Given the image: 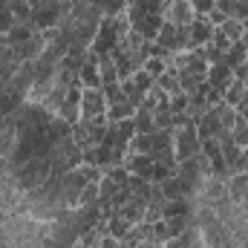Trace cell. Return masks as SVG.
Returning <instances> with one entry per match:
<instances>
[{
	"label": "cell",
	"mask_w": 248,
	"mask_h": 248,
	"mask_svg": "<svg viewBox=\"0 0 248 248\" xmlns=\"http://www.w3.org/2000/svg\"><path fill=\"white\" fill-rule=\"evenodd\" d=\"M107 176H113L119 185H124V182L130 179V170H127L124 165H116V168H110V170H107Z\"/></svg>",
	"instance_id": "74e56055"
},
{
	"label": "cell",
	"mask_w": 248,
	"mask_h": 248,
	"mask_svg": "<svg viewBox=\"0 0 248 248\" xmlns=\"http://www.w3.org/2000/svg\"><path fill=\"white\" fill-rule=\"evenodd\" d=\"M202 52H205V61H208V66H211V63H219V61H222V52H219L214 44H205V46H202Z\"/></svg>",
	"instance_id": "8d00e7d4"
},
{
	"label": "cell",
	"mask_w": 248,
	"mask_h": 248,
	"mask_svg": "<svg viewBox=\"0 0 248 248\" xmlns=\"http://www.w3.org/2000/svg\"><path fill=\"white\" fill-rule=\"evenodd\" d=\"M133 124H136V133H141V136H153V133H156L153 113H150V110H144V107H139V110H136V116H133Z\"/></svg>",
	"instance_id": "ffe728a7"
},
{
	"label": "cell",
	"mask_w": 248,
	"mask_h": 248,
	"mask_svg": "<svg viewBox=\"0 0 248 248\" xmlns=\"http://www.w3.org/2000/svg\"><path fill=\"white\" fill-rule=\"evenodd\" d=\"M98 248H122V243H119V237H113V234H104V237L98 240Z\"/></svg>",
	"instance_id": "ab89813d"
},
{
	"label": "cell",
	"mask_w": 248,
	"mask_h": 248,
	"mask_svg": "<svg viewBox=\"0 0 248 248\" xmlns=\"http://www.w3.org/2000/svg\"><path fill=\"white\" fill-rule=\"evenodd\" d=\"M93 3L104 12V17H116V15L127 12V0H93Z\"/></svg>",
	"instance_id": "cb8c5ba5"
},
{
	"label": "cell",
	"mask_w": 248,
	"mask_h": 248,
	"mask_svg": "<svg viewBox=\"0 0 248 248\" xmlns=\"http://www.w3.org/2000/svg\"><path fill=\"white\" fill-rule=\"evenodd\" d=\"M41 3H44V0H29V6H32V12H35V9H41Z\"/></svg>",
	"instance_id": "60d3db41"
},
{
	"label": "cell",
	"mask_w": 248,
	"mask_h": 248,
	"mask_svg": "<svg viewBox=\"0 0 248 248\" xmlns=\"http://www.w3.org/2000/svg\"><path fill=\"white\" fill-rule=\"evenodd\" d=\"M17 20H15V15H12V9H9V3H0V32L6 35L12 26H15Z\"/></svg>",
	"instance_id": "836d02e7"
},
{
	"label": "cell",
	"mask_w": 248,
	"mask_h": 248,
	"mask_svg": "<svg viewBox=\"0 0 248 248\" xmlns=\"http://www.w3.org/2000/svg\"><path fill=\"white\" fill-rule=\"evenodd\" d=\"M199 150H202V141L196 136V124H187V127H176L173 130V153H176V162L193 159Z\"/></svg>",
	"instance_id": "7a4b0ae2"
},
{
	"label": "cell",
	"mask_w": 248,
	"mask_h": 248,
	"mask_svg": "<svg viewBox=\"0 0 248 248\" xmlns=\"http://www.w3.org/2000/svg\"><path fill=\"white\" fill-rule=\"evenodd\" d=\"M159 187H162V193H165V199H168V202H173V199H185V190H182L179 176H170V179H165Z\"/></svg>",
	"instance_id": "7402d4cb"
},
{
	"label": "cell",
	"mask_w": 248,
	"mask_h": 248,
	"mask_svg": "<svg viewBox=\"0 0 248 248\" xmlns=\"http://www.w3.org/2000/svg\"><path fill=\"white\" fill-rule=\"evenodd\" d=\"M231 136H234V141H237L240 147H248V122L240 116V113H237V124H234Z\"/></svg>",
	"instance_id": "f1b7e54d"
},
{
	"label": "cell",
	"mask_w": 248,
	"mask_h": 248,
	"mask_svg": "<svg viewBox=\"0 0 248 248\" xmlns=\"http://www.w3.org/2000/svg\"><path fill=\"white\" fill-rule=\"evenodd\" d=\"M162 23H165V17H162V15H139V17H133V20H130L133 32H139L144 41H156V35H159Z\"/></svg>",
	"instance_id": "8fae6325"
},
{
	"label": "cell",
	"mask_w": 248,
	"mask_h": 248,
	"mask_svg": "<svg viewBox=\"0 0 248 248\" xmlns=\"http://www.w3.org/2000/svg\"><path fill=\"white\" fill-rule=\"evenodd\" d=\"M205 78H208V84H211L214 90L225 93V90L231 87V81H234V69H231L225 61L211 63V66H208V72H205Z\"/></svg>",
	"instance_id": "7c38bea8"
},
{
	"label": "cell",
	"mask_w": 248,
	"mask_h": 248,
	"mask_svg": "<svg viewBox=\"0 0 248 248\" xmlns=\"http://www.w3.org/2000/svg\"><path fill=\"white\" fill-rule=\"evenodd\" d=\"M95 202H98V182H87L81 196H78V208H90Z\"/></svg>",
	"instance_id": "484cf974"
},
{
	"label": "cell",
	"mask_w": 248,
	"mask_h": 248,
	"mask_svg": "<svg viewBox=\"0 0 248 248\" xmlns=\"http://www.w3.org/2000/svg\"><path fill=\"white\" fill-rule=\"evenodd\" d=\"M162 17H165L168 23H176V26H190V23L196 20L190 0H165V12H162Z\"/></svg>",
	"instance_id": "8992f818"
},
{
	"label": "cell",
	"mask_w": 248,
	"mask_h": 248,
	"mask_svg": "<svg viewBox=\"0 0 248 248\" xmlns=\"http://www.w3.org/2000/svg\"><path fill=\"white\" fill-rule=\"evenodd\" d=\"M214 23H208V17H196L190 26H187V49H202L205 44H211L214 38Z\"/></svg>",
	"instance_id": "9c48e42d"
},
{
	"label": "cell",
	"mask_w": 248,
	"mask_h": 248,
	"mask_svg": "<svg viewBox=\"0 0 248 248\" xmlns=\"http://www.w3.org/2000/svg\"><path fill=\"white\" fill-rule=\"evenodd\" d=\"M78 170L84 173V179H87V182H101V179H104V170H101L98 165H90V162H81V165H78Z\"/></svg>",
	"instance_id": "4dcf8cb0"
},
{
	"label": "cell",
	"mask_w": 248,
	"mask_h": 248,
	"mask_svg": "<svg viewBox=\"0 0 248 248\" xmlns=\"http://www.w3.org/2000/svg\"><path fill=\"white\" fill-rule=\"evenodd\" d=\"M156 87H162L168 95H176V93H182V87H179V69H173V66H168L159 78H156Z\"/></svg>",
	"instance_id": "ac0fdd59"
},
{
	"label": "cell",
	"mask_w": 248,
	"mask_h": 248,
	"mask_svg": "<svg viewBox=\"0 0 248 248\" xmlns=\"http://www.w3.org/2000/svg\"><path fill=\"white\" fill-rule=\"evenodd\" d=\"M243 26H246V32H248V20H243Z\"/></svg>",
	"instance_id": "b9f144b4"
},
{
	"label": "cell",
	"mask_w": 248,
	"mask_h": 248,
	"mask_svg": "<svg viewBox=\"0 0 248 248\" xmlns=\"http://www.w3.org/2000/svg\"><path fill=\"white\" fill-rule=\"evenodd\" d=\"M153 124H156V130H173V113H170V104H162V107L153 113Z\"/></svg>",
	"instance_id": "d4e9b609"
},
{
	"label": "cell",
	"mask_w": 248,
	"mask_h": 248,
	"mask_svg": "<svg viewBox=\"0 0 248 248\" xmlns=\"http://www.w3.org/2000/svg\"><path fill=\"white\" fill-rule=\"evenodd\" d=\"M78 84L84 90H101V75H98V55L95 52H87V58L81 63V72H78Z\"/></svg>",
	"instance_id": "30bf717a"
},
{
	"label": "cell",
	"mask_w": 248,
	"mask_h": 248,
	"mask_svg": "<svg viewBox=\"0 0 248 248\" xmlns=\"http://www.w3.org/2000/svg\"><path fill=\"white\" fill-rule=\"evenodd\" d=\"M219 29L225 32V38H228L231 44H237V41L246 35V26H243V20H237V17H228V20H225Z\"/></svg>",
	"instance_id": "603a6c76"
},
{
	"label": "cell",
	"mask_w": 248,
	"mask_h": 248,
	"mask_svg": "<svg viewBox=\"0 0 248 248\" xmlns=\"http://www.w3.org/2000/svg\"><path fill=\"white\" fill-rule=\"evenodd\" d=\"M133 81H136V87H139V90H141L144 95H147V90H150V87L156 84V78H153V75H150L147 69H139V72H133Z\"/></svg>",
	"instance_id": "1f68e13d"
},
{
	"label": "cell",
	"mask_w": 248,
	"mask_h": 248,
	"mask_svg": "<svg viewBox=\"0 0 248 248\" xmlns=\"http://www.w3.org/2000/svg\"><path fill=\"white\" fill-rule=\"evenodd\" d=\"M156 44L165 46L168 52H185L187 49V26H176V23H162L159 35H156Z\"/></svg>",
	"instance_id": "277c9868"
},
{
	"label": "cell",
	"mask_w": 248,
	"mask_h": 248,
	"mask_svg": "<svg viewBox=\"0 0 248 248\" xmlns=\"http://www.w3.org/2000/svg\"><path fill=\"white\" fill-rule=\"evenodd\" d=\"M246 93H248V81H237V78H234V81H231V87L222 93V101H225L228 107H234V110H237V107L243 104Z\"/></svg>",
	"instance_id": "e0dca14e"
},
{
	"label": "cell",
	"mask_w": 248,
	"mask_h": 248,
	"mask_svg": "<svg viewBox=\"0 0 248 248\" xmlns=\"http://www.w3.org/2000/svg\"><path fill=\"white\" fill-rule=\"evenodd\" d=\"M153 162L159 165H168V168H179L176 162V153H173V130H156L150 136V153H147Z\"/></svg>",
	"instance_id": "6da1fadb"
},
{
	"label": "cell",
	"mask_w": 248,
	"mask_h": 248,
	"mask_svg": "<svg viewBox=\"0 0 248 248\" xmlns=\"http://www.w3.org/2000/svg\"><path fill=\"white\" fill-rule=\"evenodd\" d=\"M124 168H127L133 176H139V179H147V182H150L156 162H153L147 153H133V156H127V159H124Z\"/></svg>",
	"instance_id": "4fadbf2b"
},
{
	"label": "cell",
	"mask_w": 248,
	"mask_h": 248,
	"mask_svg": "<svg viewBox=\"0 0 248 248\" xmlns=\"http://www.w3.org/2000/svg\"><path fill=\"white\" fill-rule=\"evenodd\" d=\"M211 44H214V46H217V49H219L222 55H225V52H228V46H231V41L225 38V32H222L219 26L214 29V38H211Z\"/></svg>",
	"instance_id": "d590c367"
},
{
	"label": "cell",
	"mask_w": 248,
	"mask_h": 248,
	"mask_svg": "<svg viewBox=\"0 0 248 248\" xmlns=\"http://www.w3.org/2000/svg\"><path fill=\"white\" fill-rule=\"evenodd\" d=\"M98 75H101V87L119 81V69H116L113 55H98Z\"/></svg>",
	"instance_id": "d6986e66"
},
{
	"label": "cell",
	"mask_w": 248,
	"mask_h": 248,
	"mask_svg": "<svg viewBox=\"0 0 248 248\" xmlns=\"http://www.w3.org/2000/svg\"><path fill=\"white\" fill-rule=\"evenodd\" d=\"M119 41H122V35H119V29H116V20H113V17H101V26H98V32H95V41H93L90 52H95V55H110V52L119 46Z\"/></svg>",
	"instance_id": "3957f363"
},
{
	"label": "cell",
	"mask_w": 248,
	"mask_h": 248,
	"mask_svg": "<svg viewBox=\"0 0 248 248\" xmlns=\"http://www.w3.org/2000/svg\"><path fill=\"white\" fill-rule=\"evenodd\" d=\"M190 6H193V15L196 17H208L217 9V0H190Z\"/></svg>",
	"instance_id": "d6a6232c"
},
{
	"label": "cell",
	"mask_w": 248,
	"mask_h": 248,
	"mask_svg": "<svg viewBox=\"0 0 248 248\" xmlns=\"http://www.w3.org/2000/svg\"><path fill=\"white\" fill-rule=\"evenodd\" d=\"M81 93H84V87L75 81V84L66 90V95H63V101H61L58 116H61L69 127H75V124H78V119H81Z\"/></svg>",
	"instance_id": "5b68a950"
},
{
	"label": "cell",
	"mask_w": 248,
	"mask_h": 248,
	"mask_svg": "<svg viewBox=\"0 0 248 248\" xmlns=\"http://www.w3.org/2000/svg\"><path fill=\"white\" fill-rule=\"evenodd\" d=\"M133 153H150V136L136 133V136L127 141V156H133Z\"/></svg>",
	"instance_id": "4316f807"
},
{
	"label": "cell",
	"mask_w": 248,
	"mask_h": 248,
	"mask_svg": "<svg viewBox=\"0 0 248 248\" xmlns=\"http://www.w3.org/2000/svg\"><path fill=\"white\" fill-rule=\"evenodd\" d=\"M9 9H12L15 20H32V6H29V0H9Z\"/></svg>",
	"instance_id": "83f0119b"
},
{
	"label": "cell",
	"mask_w": 248,
	"mask_h": 248,
	"mask_svg": "<svg viewBox=\"0 0 248 248\" xmlns=\"http://www.w3.org/2000/svg\"><path fill=\"white\" fill-rule=\"evenodd\" d=\"M46 35L44 32H38V35H32L29 41H23V44H17V46H12V52H15V58L20 63L26 61H38L41 55H44V49H46Z\"/></svg>",
	"instance_id": "52a82bcc"
},
{
	"label": "cell",
	"mask_w": 248,
	"mask_h": 248,
	"mask_svg": "<svg viewBox=\"0 0 248 248\" xmlns=\"http://www.w3.org/2000/svg\"><path fill=\"white\" fill-rule=\"evenodd\" d=\"M225 20H228V15H225L222 9H214V12L208 15V23H214V26H222Z\"/></svg>",
	"instance_id": "f35d334b"
},
{
	"label": "cell",
	"mask_w": 248,
	"mask_h": 248,
	"mask_svg": "<svg viewBox=\"0 0 248 248\" xmlns=\"http://www.w3.org/2000/svg\"><path fill=\"white\" fill-rule=\"evenodd\" d=\"M168 66H170V61H165V58H156V55H150V58L144 61V66H141V69H147V72H150L153 78H159V75H162V72H165Z\"/></svg>",
	"instance_id": "f546056e"
},
{
	"label": "cell",
	"mask_w": 248,
	"mask_h": 248,
	"mask_svg": "<svg viewBox=\"0 0 248 248\" xmlns=\"http://www.w3.org/2000/svg\"><path fill=\"white\" fill-rule=\"evenodd\" d=\"M107 116V98L101 90H84L81 93V119H98Z\"/></svg>",
	"instance_id": "ba28073f"
},
{
	"label": "cell",
	"mask_w": 248,
	"mask_h": 248,
	"mask_svg": "<svg viewBox=\"0 0 248 248\" xmlns=\"http://www.w3.org/2000/svg\"><path fill=\"white\" fill-rule=\"evenodd\" d=\"M219 130H222V124H219V113H217L214 107L196 122V136H199V141H205V139H217Z\"/></svg>",
	"instance_id": "5bb4252c"
},
{
	"label": "cell",
	"mask_w": 248,
	"mask_h": 248,
	"mask_svg": "<svg viewBox=\"0 0 248 248\" xmlns=\"http://www.w3.org/2000/svg\"><path fill=\"white\" fill-rule=\"evenodd\" d=\"M136 116V107L130 101H116V104H107V119L110 122H124V119H133Z\"/></svg>",
	"instance_id": "44dd1931"
},
{
	"label": "cell",
	"mask_w": 248,
	"mask_h": 248,
	"mask_svg": "<svg viewBox=\"0 0 248 248\" xmlns=\"http://www.w3.org/2000/svg\"><path fill=\"white\" fill-rule=\"evenodd\" d=\"M187 101H190L187 93H176V95H170V113H185Z\"/></svg>",
	"instance_id": "e575fe53"
},
{
	"label": "cell",
	"mask_w": 248,
	"mask_h": 248,
	"mask_svg": "<svg viewBox=\"0 0 248 248\" xmlns=\"http://www.w3.org/2000/svg\"><path fill=\"white\" fill-rule=\"evenodd\" d=\"M133 3H136V0H127V6H133Z\"/></svg>",
	"instance_id": "7bdbcfd3"
},
{
	"label": "cell",
	"mask_w": 248,
	"mask_h": 248,
	"mask_svg": "<svg viewBox=\"0 0 248 248\" xmlns=\"http://www.w3.org/2000/svg\"><path fill=\"white\" fill-rule=\"evenodd\" d=\"M41 29L32 23V20H17L9 32H6V44L9 46H17V44H23V41H29L32 35H38Z\"/></svg>",
	"instance_id": "9a60e30c"
},
{
	"label": "cell",
	"mask_w": 248,
	"mask_h": 248,
	"mask_svg": "<svg viewBox=\"0 0 248 248\" xmlns=\"http://www.w3.org/2000/svg\"><path fill=\"white\" fill-rule=\"evenodd\" d=\"M243 196H248V170H237V173L228 179V199L240 205Z\"/></svg>",
	"instance_id": "2e32d148"
}]
</instances>
